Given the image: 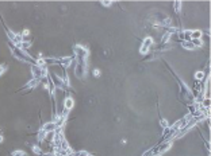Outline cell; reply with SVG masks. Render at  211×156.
<instances>
[{
	"mask_svg": "<svg viewBox=\"0 0 211 156\" xmlns=\"http://www.w3.org/2000/svg\"><path fill=\"white\" fill-rule=\"evenodd\" d=\"M202 35L203 32L200 31V30H193L189 34V40H193V39H202Z\"/></svg>",
	"mask_w": 211,
	"mask_h": 156,
	"instance_id": "cell-11",
	"label": "cell"
},
{
	"mask_svg": "<svg viewBox=\"0 0 211 156\" xmlns=\"http://www.w3.org/2000/svg\"><path fill=\"white\" fill-rule=\"evenodd\" d=\"M73 155L74 156H92L90 154V152H87V151H79V152H73Z\"/></svg>",
	"mask_w": 211,
	"mask_h": 156,
	"instance_id": "cell-18",
	"label": "cell"
},
{
	"mask_svg": "<svg viewBox=\"0 0 211 156\" xmlns=\"http://www.w3.org/2000/svg\"><path fill=\"white\" fill-rule=\"evenodd\" d=\"M10 49H11V54L14 57H15L18 61H22V62H27V63H31V65H35V59L33 58V57H30L29 54L26 51H23V50H20L19 47H16L14 43L10 42L8 43Z\"/></svg>",
	"mask_w": 211,
	"mask_h": 156,
	"instance_id": "cell-2",
	"label": "cell"
},
{
	"mask_svg": "<svg viewBox=\"0 0 211 156\" xmlns=\"http://www.w3.org/2000/svg\"><path fill=\"white\" fill-rule=\"evenodd\" d=\"M11 156H27L26 155V152L25 151H22V150H16V151H14Z\"/></svg>",
	"mask_w": 211,
	"mask_h": 156,
	"instance_id": "cell-17",
	"label": "cell"
},
{
	"mask_svg": "<svg viewBox=\"0 0 211 156\" xmlns=\"http://www.w3.org/2000/svg\"><path fill=\"white\" fill-rule=\"evenodd\" d=\"M73 57H65V58H58V65L62 67L64 70L68 69L70 65H72V62H73Z\"/></svg>",
	"mask_w": 211,
	"mask_h": 156,
	"instance_id": "cell-5",
	"label": "cell"
},
{
	"mask_svg": "<svg viewBox=\"0 0 211 156\" xmlns=\"http://www.w3.org/2000/svg\"><path fill=\"white\" fill-rule=\"evenodd\" d=\"M42 69L43 67H39L37 65H33L31 66V74H33V78H35V80H42Z\"/></svg>",
	"mask_w": 211,
	"mask_h": 156,
	"instance_id": "cell-6",
	"label": "cell"
},
{
	"mask_svg": "<svg viewBox=\"0 0 211 156\" xmlns=\"http://www.w3.org/2000/svg\"><path fill=\"white\" fill-rule=\"evenodd\" d=\"M160 125H161V128H168L169 127V124H168V121L165 120V118H160Z\"/></svg>",
	"mask_w": 211,
	"mask_h": 156,
	"instance_id": "cell-19",
	"label": "cell"
},
{
	"mask_svg": "<svg viewBox=\"0 0 211 156\" xmlns=\"http://www.w3.org/2000/svg\"><path fill=\"white\" fill-rule=\"evenodd\" d=\"M180 9H181V2H175V11L176 12H180Z\"/></svg>",
	"mask_w": 211,
	"mask_h": 156,
	"instance_id": "cell-20",
	"label": "cell"
},
{
	"mask_svg": "<svg viewBox=\"0 0 211 156\" xmlns=\"http://www.w3.org/2000/svg\"><path fill=\"white\" fill-rule=\"evenodd\" d=\"M180 43H181V47L184 50H189V51H192V50H196L195 46L192 45L191 40H183V42H180Z\"/></svg>",
	"mask_w": 211,
	"mask_h": 156,
	"instance_id": "cell-10",
	"label": "cell"
},
{
	"mask_svg": "<svg viewBox=\"0 0 211 156\" xmlns=\"http://www.w3.org/2000/svg\"><path fill=\"white\" fill-rule=\"evenodd\" d=\"M3 140H4V137H3V135H0V143H3Z\"/></svg>",
	"mask_w": 211,
	"mask_h": 156,
	"instance_id": "cell-25",
	"label": "cell"
},
{
	"mask_svg": "<svg viewBox=\"0 0 211 156\" xmlns=\"http://www.w3.org/2000/svg\"><path fill=\"white\" fill-rule=\"evenodd\" d=\"M94 76L95 77H100V70L99 69H95L94 70Z\"/></svg>",
	"mask_w": 211,
	"mask_h": 156,
	"instance_id": "cell-23",
	"label": "cell"
},
{
	"mask_svg": "<svg viewBox=\"0 0 211 156\" xmlns=\"http://www.w3.org/2000/svg\"><path fill=\"white\" fill-rule=\"evenodd\" d=\"M38 84H39V80H35V78H33V80L30 81L29 84H26L25 86L22 87V90H30V89H34V87H35Z\"/></svg>",
	"mask_w": 211,
	"mask_h": 156,
	"instance_id": "cell-9",
	"label": "cell"
},
{
	"mask_svg": "<svg viewBox=\"0 0 211 156\" xmlns=\"http://www.w3.org/2000/svg\"><path fill=\"white\" fill-rule=\"evenodd\" d=\"M192 42V45L195 46V49L196 47H202L203 46V40L202 39H193V40H191Z\"/></svg>",
	"mask_w": 211,
	"mask_h": 156,
	"instance_id": "cell-16",
	"label": "cell"
},
{
	"mask_svg": "<svg viewBox=\"0 0 211 156\" xmlns=\"http://www.w3.org/2000/svg\"><path fill=\"white\" fill-rule=\"evenodd\" d=\"M102 4L106 6V7H110L112 4V2H111V0H108V2H107V0H103V2H102Z\"/></svg>",
	"mask_w": 211,
	"mask_h": 156,
	"instance_id": "cell-22",
	"label": "cell"
},
{
	"mask_svg": "<svg viewBox=\"0 0 211 156\" xmlns=\"http://www.w3.org/2000/svg\"><path fill=\"white\" fill-rule=\"evenodd\" d=\"M152 46H153V38H150V36H146V38L142 40L141 43V47H139V53L141 54H149L152 50Z\"/></svg>",
	"mask_w": 211,
	"mask_h": 156,
	"instance_id": "cell-3",
	"label": "cell"
},
{
	"mask_svg": "<svg viewBox=\"0 0 211 156\" xmlns=\"http://www.w3.org/2000/svg\"><path fill=\"white\" fill-rule=\"evenodd\" d=\"M73 51H74V58H76V65H74V76L80 80H84L87 76V70H88V51L87 47L76 45L73 46Z\"/></svg>",
	"mask_w": 211,
	"mask_h": 156,
	"instance_id": "cell-1",
	"label": "cell"
},
{
	"mask_svg": "<svg viewBox=\"0 0 211 156\" xmlns=\"http://www.w3.org/2000/svg\"><path fill=\"white\" fill-rule=\"evenodd\" d=\"M49 77H50V81H52V84L54 85L56 89H60V90H65L66 89L65 84H64V81L61 80V77L58 76V74H54V76L49 74Z\"/></svg>",
	"mask_w": 211,
	"mask_h": 156,
	"instance_id": "cell-4",
	"label": "cell"
},
{
	"mask_svg": "<svg viewBox=\"0 0 211 156\" xmlns=\"http://www.w3.org/2000/svg\"><path fill=\"white\" fill-rule=\"evenodd\" d=\"M205 76H206L205 72H196L195 73V80L198 81V82H203V80H205Z\"/></svg>",
	"mask_w": 211,
	"mask_h": 156,
	"instance_id": "cell-14",
	"label": "cell"
},
{
	"mask_svg": "<svg viewBox=\"0 0 211 156\" xmlns=\"http://www.w3.org/2000/svg\"><path fill=\"white\" fill-rule=\"evenodd\" d=\"M31 150H33V152H34L35 155H43V151H42V148H41L39 145H35V144H34L33 147H31Z\"/></svg>",
	"mask_w": 211,
	"mask_h": 156,
	"instance_id": "cell-15",
	"label": "cell"
},
{
	"mask_svg": "<svg viewBox=\"0 0 211 156\" xmlns=\"http://www.w3.org/2000/svg\"><path fill=\"white\" fill-rule=\"evenodd\" d=\"M46 136H47V133L43 129H39V132L37 133V140L38 141H43V140H46Z\"/></svg>",
	"mask_w": 211,
	"mask_h": 156,
	"instance_id": "cell-13",
	"label": "cell"
},
{
	"mask_svg": "<svg viewBox=\"0 0 211 156\" xmlns=\"http://www.w3.org/2000/svg\"><path fill=\"white\" fill-rule=\"evenodd\" d=\"M31 46H33V42H31V40H26V39H25L22 43H20V45H18L16 47H19L20 50H23V51H26V50H27V49H30V47H31Z\"/></svg>",
	"mask_w": 211,
	"mask_h": 156,
	"instance_id": "cell-12",
	"label": "cell"
},
{
	"mask_svg": "<svg viewBox=\"0 0 211 156\" xmlns=\"http://www.w3.org/2000/svg\"><path fill=\"white\" fill-rule=\"evenodd\" d=\"M6 70H7V65H6V63H3V65H0V76H3Z\"/></svg>",
	"mask_w": 211,
	"mask_h": 156,
	"instance_id": "cell-21",
	"label": "cell"
},
{
	"mask_svg": "<svg viewBox=\"0 0 211 156\" xmlns=\"http://www.w3.org/2000/svg\"><path fill=\"white\" fill-rule=\"evenodd\" d=\"M73 106H74V100H73V97L68 96L65 100H64V109L68 110V112H70V110L73 109Z\"/></svg>",
	"mask_w": 211,
	"mask_h": 156,
	"instance_id": "cell-7",
	"label": "cell"
},
{
	"mask_svg": "<svg viewBox=\"0 0 211 156\" xmlns=\"http://www.w3.org/2000/svg\"><path fill=\"white\" fill-rule=\"evenodd\" d=\"M41 129H43L46 132V133H53L54 131L57 129V125L53 123V121H50V123H46V124H43L42 125V128Z\"/></svg>",
	"mask_w": 211,
	"mask_h": 156,
	"instance_id": "cell-8",
	"label": "cell"
},
{
	"mask_svg": "<svg viewBox=\"0 0 211 156\" xmlns=\"http://www.w3.org/2000/svg\"><path fill=\"white\" fill-rule=\"evenodd\" d=\"M27 35H30V31H29V30H25V31L22 32V36L25 38V36H27Z\"/></svg>",
	"mask_w": 211,
	"mask_h": 156,
	"instance_id": "cell-24",
	"label": "cell"
}]
</instances>
